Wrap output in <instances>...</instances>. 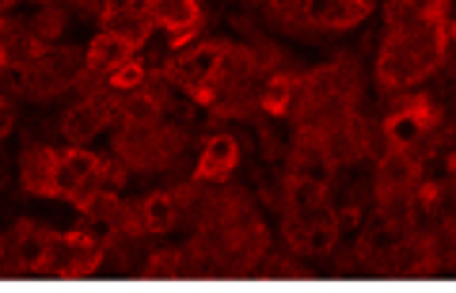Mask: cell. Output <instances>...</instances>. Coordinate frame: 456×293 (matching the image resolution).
Instances as JSON below:
<instances>
[{"label": "cell", "mask_w": 456, "mask_h": 293, "mask_svg": "<svg viewBox=\"0 0 456 293\" xmlns=\"http://www.w3.org/2000/svg\"><path fill=\"white\" fill-rule=\"evenodd\" d=\"M281 31L293 35H346L373 20L377 0H259Z\"/></svg>", "instance_id": "277c9868"}, {"label": "cell", "mask_w": 456, "mask_h": 293, "mask_svg": "<svg viewBox=\"0 0 456 293\" xmlns=\"http://www.w3.org/2000/svg\"><path fill=\"white\" fill-rule=\"evenodd\" d=\"M137 53V46L130 38H122V35H114V31H99L92 42H88V50H84V69L95 77H107L110 69H118L122 61H130Z\"/></svg>", "instance_id": "44dd1931"}, {"label": "cell", "mask_w": 456, "mask_h": 293, "mask_svg": "<svg viewBox=\"0 0 456 293\" xmlns=\"http://www.w3.org/2000/svg\"><path fill=\"white\" fill-rule=\"evenodd\" d=\"M285 172L301 175V179H316V183H331L335 160L327 157V149L320 145V137L293 134V149H289V157H285Z\"/></svg>", "instance_id": "d6986e66"}, {"label": "cell", "mask_w": 456, "mask_h": 293, "mask_svg": "<svg viewBox=\"0 0 456 293\" xmlns=\"http://www.w3.org/2000/svg\"><path fill=\"white\" fill-rule=\"evenodd\" d=\"M84 73H88V69H84V50L80 46H46L31 65L23 69V73L8 77V80L16 84L20 95H31V100H38V103H50V100H57V95L73 92Z\"/></svg>", "instance_id": "5b68a950"}, {"label": "cell", "mask_w": 456, "mask_h": 293, "mask_svg": "<svg viewBox=\"0 0 456 293\" xmlns=\"http://www.w3.org/2000/svg\"><path fill=\"white\" fill-rule=\"evenodd\" d=\"M145 282H179L183 278V248H152V256L141 267Z\"/></svg>", "instance_id": "7402d4cb"}, {"label": "cell", "mask_w": 456, "mask_h": 293, "mask_svg": "<svg viewBox=\"0 0 456 293\" xmlns=\"http://www.w3.org/2000/svg\"><path fill=\"white\" fill-rule=\"evenodd\" d=\"M118 100L122 95L110 92L107 84L95 92H84L73 107H65L57 130H61V137L69 145H88L107 130V126H118Z\"/></svg>", "instance_id": "9c48e42d"}, {"label": "cell", "mask_w": 456, "mask_h": 293, "mask_svg": "<svg viewBox=\"0 0 456 293\" xmlns=\"http://www.w3.org/2000/svg\"><path fill=\"white\" fill-rule=\"evenodd\" d=\"M53 232L57 229L38 225V221H31V217L16 221V229L8 232V244H12V259H16L20 274H38V263H42V256H46Z\"/></svg>", "instance_id": "ac0fdd59"}, {"label": "cell", "mask_w": 456, "mask_h": 293, "mask_svg": "<svg viewBox=\"0 0 456 293\" xmlns=\"http://www.w3.org/2000/svg\"><path fill=\"white\" fill-rule=\"evenodd\" d=\"M103 164L107 157H99V152H92L88 145H69L61 149V202L69 206H84L92 199V194L103 187Z\"/></svg>", "instance_id": "7c38bea8"}, {"label": "cell", "mask_w": 456, "mask_h": 293, "mask_svg": "<svg viewBox=\"0 0 456 293\" xmlns=\"http://www.w3.org/2000/svg\"><path fill=\"white\" fill-rule=\"evenodd\" d=\"M118 209H122V199H118V191H110V187H99L88 202L80 206V214L84 221H92V225H114L118 221Z\"/></svg>", "instance_id": "4316f807"}, {"label": "cell", "mask_w": 456, "mask_h": 293, "mask_svg": "<svg viewBox=\"0 0 456 293\" xmlns=\"http://www.w3.org/2000/svg\"><path fill=\"white\" fill-rule=\"evenodd\" d=\"M365 95V77L358 58H335L327 65H316L301 80V95L293 103V134L320 137L323 130H331L335 122L358 115V103Z\"/></svg>", "instance_id": "7a4b0ae2"}, {"label": "cell", "mask_w": 456, "mask_h": 293, "mask_svg": "<svg viewBox=\"0 0 456 293\" xmlns=\"http://www.w3.org/2000/svg\"><path fill=\"white\" fill-rule=\"evenodd\" d=\"M422 157L415 149H384V157L377 164V179H373V194L377 202L399 199V194H415L422 183Z\"/></svg>", "instance_id": "5bb4252c"}, {"label": "cell", "mask_w": 456, "mask_h": 293, "mask_svg": "<svg viewBox=\"0 0 456 293\" xmlns=\"http://www.w3.org/2000/svg\"><path fill=\"white\" fill-rule=\"evenodd\" d=\"M191 134L183 126L160 118H126L114 126L110 134V157H118L137 175L171 172L183 157H187Z\"/></svg>", "instance_id": "3957f363"}, {"label": "cell", "mask_w": 456, "mask_h": 293, "mask_svg": "<svg viewBox=\"0 0 456 293\" xmlns=\"http://www.w3.org/2000/svg\"><path fill=\"white\" fill-rule=\"evenodd\" d=\"M137 8H145V0H103V4H99V23L118 20L126 12H137Z\"/></svg>", "instance_id": "f1b7e54d"}, {"label": "cell", "mask_w": 456, "mask_h": 293, "mask_svg": "<svg viewBox=\"0 0 456 293\" xmlns=\"http://www.w3.org/2000/svg\"><path fill=\"white\" fill-rule=\"evenodd\" d=\"M145 80H149V61L141 58V53H134L130 61H122L118 69H110V73L103 77L107 88H110V92H118V95H126V92H137Z\"/></svg>", "instance_id": "484cf974"}, {"label": "cell", "mask_w": 456, "mask_h": 293, "mask_svg": "<svg viewBox=\"0 0 456 293\" xmlns=\"http://www.w3.org/2000/svg\"><path fill=\"white\" fill-rule=\"evenodd\" d=\"M301 80H305V73H297V69H274V73H266L259 84V110L263 115L289 118L297 95H301Z\"/></svg>", "instance_id": "ffe728a7"}, {"label": "cell", "mask_w": 456, "mask_h": 293, "mask_svg": "<svg viewBox=\"0 0 456 293\" xmlns=\"http://www.w3.org/2000/svg\"><path fill=\"white\" fill-rule=\"evenodd\" d=\"M452 0H388L384 4V27L411 20V16H449Z\"/></svg>", "instance_id": "d4e9b609"}, {"label": "cell", "mask_w": 456, "mask_h": 293, "mask_svg": "<svg viewBox=\"0 0 456 293\" xmlns=\"http://www.w3.org/2000/svg\"><path fill=\"white\" fill-rule=\"evenodd\" d=\"M338 214L331 206L312 209V214H281V240L293 256H331L338 248Z\"/></svg>", "instance_id": "30bf717a"}, {"label": "cell", "mask_w": 456, "mask_h": 293, "mask_svg": "<svg viewBox=\"0 0 456 293\" xmlns=\"http://www.w3.org/2000/svg\"><path fill=\"white\" fill-rule=\"evenodd\" d=\"M145 8L156 23V31H164L171 50L191 46L202 35V23H206L202 0H145Z\"/></svg>", "instance_id": "4fadbf2b"}, {"label": "cell", "mask_w": 456, "mask_h": 293, "mask_svg": "<svg viewBox=\"0 0 456 293\" xmlns=\"http://www.w3.org/2000/svg\"><path fill=\"white\" fill-rule=\"evenodd\" d=\"M259 278H297L301 282V278H312V271L289 256H270L266 263H259Z\"/></svg>", "instance_id": "83f0119b"}, {"label": "cell", "mask_w": 456, "mask_h": 293, "mask_svg": "<svg viewBox=\"0 0 456 293\" xmlns=\"http://www.w3.org/2000/svg\"><path fill=\"white\" fill-rule=\"evenodd\" d=\"M38 4H69V0H38Z\"/></svg>", "instance_id": "d6a6232c"}, {"label": "cell", "mask_w": 456, "mask_h": 293, "mask_svg": "<svg viewBox=\"0 0 456 293\" xmlns=\"http://www.w3.org/2000/svg\"><path fill=\"white\" fill-rule=\"evenodd\" d=\"M449 175H456V152H449Z\"/></svg>", "instance_id": "1f68e13d"}, {"label": "cell", "mask_w": 456, "mask_h": 293, "mask_svg": "<svg viewBox=\"0 0 456 293\" xmlns=\"http://www.w3.org/2000/svg\"><path fill=\"white\" fill-rule=\"evenodd\" d=\"M452 31L456 27L449 16H411V20L388 23V35L380 38L377 58H373L377 88L399 95L426 84L445 65Z\"/></svg>", "instance_id": "6da1fadb"}, {"label": "cell", "mask_w": 456, "mask_h": 293, "mask_svg": "<svg viewBox=\"0 0 456 293\" xmlns=\"http://www.w3.org/2000/svg\"><path fill=\"white\" fill-rule=\"evenodd\" d=\"M103 31H114V35H122V38H130L134 46L141 50L145 42L156 35V23H152V16H149V8H137V12H126V16H118V20H107V23H99Z\"/></svg>", "instance_id": "603a6c76"}, {"label": "cell", "mask_w": 456, "mask_h": 293, "mask_svg": "<svg viewBox=\"0 0 456 293\" xmlns=\"http://www.w3.org/2000/svg\"><path fill=\"white\" fill-rule=\"evenodd\" d=\"M61 149L27 145L20 157V187L31 199H61Z\"/></svg>", "instance_id": "9a60e30c"}, {"label": "cell", "mask_w": 456, "mask_h": 293, "mask_svg": "<svg viewBox=\"0 0 456 293\" xmlns=\"http://www.w3.org/2000/svg\"><path fill=\"white\" fill-rule=\"evenodd\" d=\"M441 122H445V110L434 100V92H415L380 122L384 149H419L441 130Z\"/></svg>", "instance_id": "ba28073f"}, {"label": "cell", "mask_w": 456, "mask_h": 293, "mask_svg": "<svg viewBox=\"0 0 456 293\" xmlns=\"http://www.w3.org/2000/svg\"><path fill=\"white\" fill-rule=\"evenodd\" d=\"M437 271H441V259H437L434 232H415V229L395 236L380 267V274L388 278H430Z\"/></svg>", "instance_id": "8fae6325"}, {"label": "cell", "mask_w": 456, "mask_h": 293, "mask_svg": "<svg viewBox=\"0 0 456 293\" xmlns=\"http://www.w3.org/2000/svg\"><path fill=\"white\" fill-rule=\"evenodd\" d=\"M27 31H31L38 42L53 46V42L69 31V12H65V4H38V12L31 16V27H27Z\"/></svg>", "instance_id": "cb8c5ba5"}, {"label": "cell", "mask_w": 456, "mask_h": 293, "mask_svg": "<svg viewBox=\"0 0 456 293\" xmlns=\"http://www.w3.org/2000/svg\"><path fill=\"white\" fill-rule=\"evenodd\" d=\"M240 160H244V152H240L236 134H209L194 160V179L198 183H209V187L228 183V179L236 175Z\"/></svg>", "instance_id": "e0dca14e"}, {"label": "cell", "mask_w": 456, "mask_h": 293, "mask_svg": "<svg viewBox=\"0 0 456 293\" xmlns=\"http://www.w3.org/2000/svg\"><path fill=\"white\" fill-rule=\"evenodd\" d=\"M12 126H16V107H12L8 95H0V137H8Z\"/></svg>", "instance_id": "f546056e"}, {"label": "cell", "mask_w": 456, "mask_h": 293, "mask_svg": "<svg viewBox=\"0 0 456 293\" xmlns=\"http://www.w3.org/2000/svg\"><path fill=\"white\" fill-rule=\"evenodd\" d=\"M107 263V240H99L88 229L53 232L46 256L38 263V274L46 278H92Z\"/></svg>", "instance_id": "8992f818"}, {"label": "cell", "mask_w": 456, "mask_h": 293, "mask_svg": "<svg viewBox=\"0 0 456 293\" xmlns=\"http://www.w3.org/2000/svg\"><path fill=\"white\" fill-rule=\"evenodd\" d=\"M16 4H23V0H0V12H8V8H16Z\"/></svg>", "instance_id": "4dcf8cb0"}, {"label": "cell", "mask_w": 456, "mask_h": 293, "mask_svg": "<svg viewBox=\"0 0 456 293\" xmlns=\"http://www.w3.org/2000/svg\"><path fill=\"white\" fill-rule=\"evenodd\" d=\"M228 42L232 38H198V42H191V46H183V50H171V58L164 61L160 77L171 84V88L187 92L191 103H198L202 100V92L213 84V77H217V65L224 58Z\"/></svg>", "instance_id": "52a82bcc"}, {"label": "cell", "mask_w": 456, "mask_h": 293, "mask_svg": "<svg viewBox=\"0 0 456 293\" xmlns=\"http://www.w3.org/2000/svg\"><path fill=\"white\" fill-rule=\"evenodd\" d=\"M320 145L327 149V157L335 160V167H346V164H358L373 152V126H369L362 115H350L335 122L331 130L320 134Z\"/></svg>", "instance_id": "2e32d148"}]
</instances>
